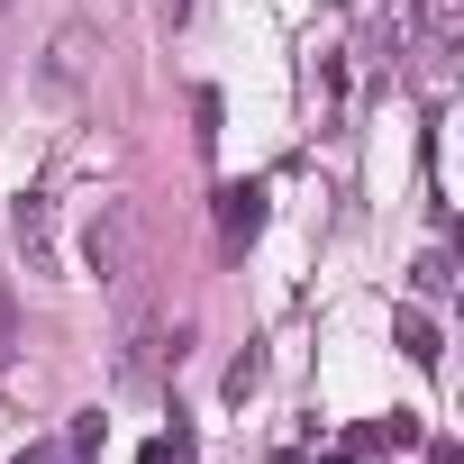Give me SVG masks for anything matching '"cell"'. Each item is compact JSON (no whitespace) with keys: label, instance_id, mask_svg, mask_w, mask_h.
<instances>
[{"label":"cell","instance_id":"obj_3","mask_svg":"<svg viewBox=\"0 0 464 464\" xmlns=\"http://www.w3.org/2000/svg\"><path fill=\"white\" fill-rule=\"evenodd\" d=\"M256 227H265V182H227V191H218V237H227V256L256 246Z\"/></svg>","mask_w":464,"mask_h":464},{"label":"cell","instance_id":"obj_2","mask_svg":"<svg viewBox=\"0 0 464 464\" xmlns=\"http://www.w3.org/2000/svg\"><path fill=\"white\" fill-rule=\"evenodd\" d=\"M10 237H19L28 274H64V237H55V200L46 191H19L10 200Z\"/></svg>","mask_w":464,"mask_h":464},{"label":"cell","instance_id":"obj_6","mask_svg":"<svg viewBox=\"0 0 464 464\" xmlns=\"http://www.w3.org/2000/svg\"><path fill=\"white\" fill-rule=\"evenodd\" d=\"M82 455H101V410H82V419L64 428V464H82Z\"/></svg>","mask_w":464,"mask_h":464},{"label":"cell","instance_id":"obj_9","mask_svg":"<svg viewBox=\"0 0 464 464\" xmlns=\"http://www.w3.org/2000/svg\"><path fill=\"white\" fill-rule=\"evenodd\" d=\"M146 464H191V428H173V437H146Z\"/></svg>","mask_w":464,"mask_h":464},{"label":"cell","instance_id":"obj_10","mask_svg":"<svg viewBox=\"0 0 464 464\" xmlns=\"http://www.w3.org/2000/svg\"><path fill=\"white\" fill-rule=\"evenodd\" d=\"M19 346V301H10V274H0V355Z\"/></svg>","mask_w":464,"mask_h":464},{"label":"cell","instance_id":"obj_7","mask_svg":"<svg viewBox=\"0 0 464 464\" xmlns=\"http://www.w3.org/2000/svg\"><path fill=\"white\" fill-rule=\"evenodd\" d=\"M410 283H419V301H446V283H455V274H446V256H419V265H410Z\"/></svg>","mask_w":464,"mask_h":464},{"label":"cell","instance_id":"obj_1","mask_svg":"<svg viewBox=\"0 0 464 464\" xmlns=\"http://www.w3.org/2000/svg\"><path fill=\"white\" fill-rule=\"evenodd\" d=\"M82 256H92L101 283H128V274H137V200H101V209H92Z\"/></svg>","mask_w":464,"mask_h":464},{"label":"cell","instance_id":"obj_8","mask_svg":"<svg viewBox=\"0 0 464 464\" xmlns=\"http://www.w3.org/2000/svg\"><path fill=\"white\" fill-rule=\"evenodd\" d=\"M256 382H265V355H256V346H246V355H237V364H227V401H246V392H256Z\"/></svg>","mask_w":464,"mask_h":464},{"label":"cell","instance_id":"obj_11","mask_svg":"<svg viewBox=\"0 0 464 464\" xmlns=\"http://www.w3.org/2000/svg\"><path fill=\"white\" fill-rule=\"evenodd\" d=\"M19 464H64V446H46V455H19Z\"/></svg>","mask_w":464,"mask_h":464},{"label":"cell","instance_id":"obj_5","mask_svg":"<svg viewBox=\"0 0 464 464\" xmlns=\"http://www.w3.org/2000/svg\"><path fill=\"white\" fill-rule=\"evenodd\" d=\"M355 446H419V419H410V410H392V419H364V428H355Z\"/></svg>","mask_w":464,"mask_h":464},{"label":"cell","instance_id":"obj_4","mask_svg":"<svg viewBox=\"0 0 464 464\" xmlns=\"http://www.w3.org/2000/svg\"><path fill=\"white\" fill-rule=\"evenodd\" d=\"M392 337H401V355H410L419 373H437L446 346H437V319H428V310H392Z\"/></svg>","mask_w":464,"mask_h":464}]
</instances>
